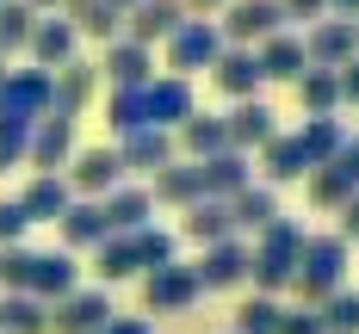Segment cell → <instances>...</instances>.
<instances>
[{
	"label": "cell",
	"mask_w": 359,
	"mask_h": 334,
	"mask_svg": "<svg viewBox=\"0 0 359 334\" xmlns=\"http://www.w3.org/2000/svg\"><path fill=\"white\" fill-rule=\"evenodd\" d=\"M304 223H291V217H273L266 229H260V242L248 248V279L260 285V297H279L291 291V279H297V260H304Z\"/></svg>",
	"instance_id": "cell-1"
},
{
	"label": "cell",
	"mask_w": 359,
	"mask_h": 334,
	"mask_svg": "<svg viewBox=\"0 0 359 334\" xmlns=\"http://www.w3.org/2000/svg\"><path fill=\"white\" fill-rule=\"evenodd\" d=\"M174 260V235L168 229H137V235H111L93 248V272H100V285H118V279H143L155 266H168Z\"/></svg>",
	"instance_id": "cell-2"
},
{
	"label": "cell",
	"mask_w": 359,
	"mask_h": 334,
	"mask_svg": "<svg viewBox=\"0 0 359 334\" xmlns=\"http://www.w3.org/2000/svg\"><path fill=\"white\" fill-rule=\"evenodd\" d=\"M341 285H347V242H341V235H310L291 291L304 297V309H316V303H328Z\"/></svg>",
	"instance_id": "cell-3"
},
{
	"label": "cell",
	"mask_w": 359,
	"mask_h": 334,
	"mask_svg": "<svg viewBox=\"0 0 359 334\" xmlns=\"http://www.w3.org/2000/svg\"><path fill=\"white\" fill-rule=\"evenodd\" d=\"M217 32H223L229 50H260L266 37L285 32V6L279 0H229L223 19H217Z\"/></svg>",
	"instance_id": "cell-4"
},
{
	"label": "cell",
	"mask_w": 359,
	"mask_h": 334,
	"mask_svg": "<svg viewBox=\"0 0 359 334\" xmlns=\"http://www.w3.org/2000/svg\"><path fill=\"white\" fill-rule=\"evenodd\" d=\"M223 50H229V43H223V32H217V19H186V25L168 37V74L192 81L198 69H217Z\"/></svg>",
	"instance_id": "cell-5"
},
{
	"label": "cell",
	"mask_w": 359,
	"mask_h": 334,
	"mask_svg": "<svg viewBox=\"0 0 359 334\" xmlns=\"http://www.w3.org/2000/svg\"><path fill=\"white\" fill-rule=\"evenodd\" d=\"M62 180H69L74 198H93V204H100V198H111V192L124 186V161H118V148H106V143L100 148H74V161H69Z\"/></svg>",
	"instance_id": "cell-6"
},
{
	"label": "cell",
	"mask_w": 359,
	"mask_h": 334,
	"mask_svg": "<svg viewBox=\"0 0 359 334\" xmlns=\"http://www.w3.org/2000/svg\"><path fill=\"white\" fill-rule=\"evenodd\" d=\"M198 297H205V285H198V266H180V260H168V266L143 272V309H149V316H161V309H192Z\"/></svg>",
	"instance_id": "cell-7"
},
{
	"label": "cell",
	"mask_w": 359,
	"mask_h": 334,
	"mask_svg": "<svg viewBox=\"0 0 359 334\" xmlns=\"http://www.w3.org/2000/svg\"><path fill=\"white\" fill-rule=\"evenodd\" d=\"M50 93H56V74H43V69H13V74H6V93H0V118L43 124V118H50Z\"/></svg>",
	"instance_id": "cell-8"
},
{
	"label": "cell",
	"mask_w": 359,
	"mask_h": 334,
	"mask_svg": "<svg viewBox=\"0 0 359 334\" xmlns=\"http://www.w3.org/2000/svg\"><path fill=\"white\" fill-rule=\"evenodd\" d=\"M111 316H118V309H111L106 285H93V291H69L62 303H50V328H56V334H100Z\"/></svg>",
	"instance_id": "cell-9"
},
{
	"label": "cell",
	"mask_w": 359,
	"mask_h": 334,
	"mask_svg": "<svg viewBox=\"0 0 359 334\" xmlns=\"http://www.w3.org/2000/svg\"><path fill=\"white\" fill-rule=\"evenodd\" d=\"M304 56H310V69H347L359 56L353 19H316V25L304 32Z\"/></svg>",
	"instance_id": "cell-10"
},
{
	"label": "cell",
	"mask_w": 359,
	"mask_h": 334,
	"mask_svg": "<svg viewBox=\"0 0 359 334\" xmlns=\"http://www.w3.org/2000/svg\"><path fill=\"white\" fill-rule=\"evenodd\" d=\"M143 106H149V124H155V130H180V124L198 111V99H192V81L155 74V81L143 87Z\"/></svg>",
	"instance_id": "cell-11"
},
{
	"label": "cell",
	"mask_w": 359,
	"mask_h": 334,
	"mask_svg": "<svg viewBox=\"0 0 359 334\" xmlns=\"http://www.w3.org/2000/svg\"><path fill=\"white\" fill-rule=\"evenodd\" d=\"M223 130H229V148H236V155H254V148H266L279 137V111L260 106V99H242V106L223 118Z\"/></svg>",
	"instance_id": "cell-12"
},
{
	"label": "cell",
	"mask_w": 359,
	"mask_h": 334,
	"mask_svg": "<svg viewBox=\"0 0 359 334\" xmlns=\"http://www.w3.org/2000/svg\"><path fill=\"white\" fill-rule=\"evenodd\" d=\"M69 291H81V266H74V254H32L25 297H37V303H62Z\"/></svg>",
	"instance_id": "cell-13"
},
{
	"label": "cell",
	"mask_w": 359,
	"mask_h": 334,
	"mask_svg": "<svg viewBox=\"0 0 359 334\" xmlns=\"http://www.w3.org/2000/svg\"><path fill=\"white\" fill-rule=\"evenodd\" d=\"M74 161V124L69 118H43V124H32V155H25V167H37V174H62Z\"/></svg>",
	"instance_id": "cell-14"
},
{
	"label": "cell",
	"mask_w": 359,
	"mask_h": 334,
	"mask_svg": "<svg viewBox=\"0 0 359 334\" xmlns=\"http://www.w3.org/2000/svg\"><path fill=\"white\" fill-rule=\"evenodd\" d=\"M180 25H186V6H180V0H143V6L124 19V37L143 43V50H155V43H168Z\"/></svg>",
	"instance_id": "cell-15"
},
{
	"label": "cell",
	"mask_w": 359,
	"mask_h": 334,
	"mask_svg": "<svg viewBox=\"0 0 359 334\" xmlns=\"http://www.w3.org/2000/svg\"><path fill=\"white\" fill-rule=\"evenodd\" d=\"M56 229H62V254H81V248L93 254L100 242H111V223H106V211H100L93 198H74Z\"/></svg>",
	"instance_id": "cell-16"
},
{
	"label": "cell",
	"mask_w": 359,
	"mask_h": 334,
	"mask_svg": "<svg viewBox=\"0 0 359 334\" xmlns=\"http://www.w3.org/2000/svg\"><path fill=\"white\" fill-rule=\"evenodd\" d=\"M32 62L43 74H56V69H69L74 62V50H81V32H74L69 19H37V32H32Z\"/></svg>",
	"instance_id": "cell-17"
},
{
	"label": "cell",
	"mask_w": 359,
	"mask_h": 334,
	"mask_svg": "<svg viewBox=\"0 0 359 334\" xmlns=\"http://www.w3.org/2000/svg\"><path fill=\"white\" fill-rule=\"evenodd\" d=\"M93 81H100V62H81L74 56L69 69H56V93H50V118H81L87 99H93Z\"/></svg>",
	"instance_id": "cell-18"
},
{
	"label": "cell",
	"mask_w": 359,
	"mask_h": 334,
	"mask_svg": "<svg viewBox=\"0 0 359 334\" xmlns=\"http://www.w3.org/2000/svg\"><path fill=\"white\" fill-rule=\"evenodd\" d=\"M149 198H155V204H180V211L205 204V174H198V161H168V167L149 180Z\"/></svg>",
	"instance_id": "cell-19"
},
{
	"label": "cell",
	"mask_w": 359,
	"mask_h": 334,
	"mask_svg": "<svg viewBox=\"0 0 359 334\" xmlns=\"http://www.w3.org/2000/svg\"><path fill=\"white\" fill-rule=\"evenodd\" d=\"M118 161H124V174L137 167V174H161L174 155V130H130V137H118Z\"/></svg>",
	"instance_id": "cell-20"
},
{
	"label": "cell",
	"mask_w": 359,
	"mask_h": 334,
	"mask_svg": "<svg viewBox=\"0 0 359 334\" xmlns=\"http://www.w3.org/2000/svg\"><path fill=\"white\" fill-rule=\"evenodd\" d=\"M211 81H217V93H229L236 106L254 99V93L266 87V74H260V56H254V50H223L217 69H211Z\"/></svg>",
	"instance_id": "cell-21"
},
{
	"label": "cell",
	"mask_w": 359,
	"mask_h": 334,
	"mask_svg": "<svg viewBox=\"0 0 359 334\" xmlns=\"http://www.w3.org/2000/svg\"><path fill=\"white\" fill-rule=\"evenodd\" d=\"M260 174H266L260 186H291V180H310V155H304V143H297V130H279L273 143L260 148Z\"/></svg>",
	"instance_id": "cell-22"
},
{
	"label": "cell",
	"mask_w": 359,
	"mask_h": 334,
	"mask_svg": "<svg viewBox=\"0 0 359 334\" xmlns=\"http://www.w3.org/2000/svg\"><path fill=\"white\" fill-rule=\"evenodd\" d=\"M74 204V192L62 174H32V186L19 192V211H25V223H62V211Z\"/></svg>",
	"instance_id": "cell-23"
},
{
	"label": "cell",
	"mask_w": 359,
	"mask_h": 334,
	"mask_svg": "<svg viewBox=\"0 0 359 334\" xmlns=\"http://www.w3.org/2000/svg\"><path fill=\"white\" fill-rule=\"evenodd\" d=\"M248 248L229 235V242H217V248H205V260H198V285L205 291H229V285H242L248 279Z\"/></svg>",
	"instance_id": "cell-24"
},
{
	"label": "cell",
	"mask_w": 359,
	"mask_h": 334,
	"mask_svg": "<svg viewBox=\"0 0 359 334\" xmlns=\"http://www.w3.org/2000/svg\"><path fill=\"white\" fill-rule=\"evenodd\" d=\"M100 74H106L111 87H149V81H155V56H149L143 43L118 37V43H106V62H100Z\"/></svg>",
	"instance_id": "cell-25"
},
{
	"label": "cell",
	"mask_w": 359,
	"mask_h": 334,
	"mask_svg": "<svg viewBox=\"0 0 359 334\" xmlns=\"http://www.w3.org/2000/svg\"><path fill=\"white\" fill-rule=\"evenodd\" d=\"M100 211H106L111 235H137V229H149V217H155V198H149V186H118L111 198H100Z\"/></svg>",
	"instance_id": "cell-26"
},
{
	"label": "cell",
	"mask_w": 359,
	"mask_h": 334,
	"mask_svg": "<svg viewBox=\"0 0 359 334\" xmlns=\"http://www.w3.org/2000/svg\"><path fill=\"white\" fill-rule=\"evenodd\" d=\"M198 174H205V198H223V204H229L242 186H254V161L236 155V148H223L211 161H198Z\"/></svg>",
	"instance_id": "cell-27"
},
{
	"label": "cell",
	"mask_w": 359,
	"mask_h": 334,
	"mask_svg": "<svg viewBox=\"0 0 359 334\" xmlns=\"http://www.w3.org/2000/svg\"><path fill=\"white\" fill-rule=\"evenodd\" d=\"M254 56H260V74H266V81H291V87H297V74L310 69V56H304V37H297V32L266 37Z\"/></svg>",
	"instance_id": "cell-28"
},
{
	"label": "cell",
	"mask_w": 359,
	"mask_h": 334,
	"mask_svg": "<svg viewBox=\"0 0 359 334\" xmlns=\"http://www.w3.org/2000/svg\"><path fill=\"white\" fill-rule=\"evenodd\" d=\"M174 148H186V161H211V155L229 148V130H223V118H211V111H192L174 130Z\"/></svg>",
	"instance_id": "cell-29"
},
{
	"label": "cell",
	"mask_w": 359,
	"mask_h": 334,
	"mask_svg": "<svg viewBox=\"0 0 359 334\" xmlns=\"http://www.w3.org/2000/svg\"><path fill=\"white\" fill-rule=\"evenodd\" d=\"M62 19H69L81 37H100V43H118V25H124V13H118L111 0H69Z\"/></svg>",
	"instance_id": "cell-30"
},
{
	"label": "cell",
	"mask_w": 359,
	"mask_h": 334,
	"mask_svg": "<svg viewBox=\"0 0 359 334\" xmlns=\"http://www.w3.org/2000/svg\"><path fill=\"white\" fill-rule=\"evenodd\" d=\"M180 229H186L198 248H217V242H229V235H236V217H229V204H223V198H205V204H192V211H186Z\"/></svg>",
	"instance_id": "cell-31"
},
{
	"label": "cell",
	"mask_w": 359,
	"mask_h": 334,
	"mask_svg": "<svg viewBox=\"0 0 359 334\" xmlns=\"http://www.w3.org/2000/svg\"><path fill=\"white\" fill-rule=\"evenodd\" d=\"M0 334H50V303L25 291H0Z\"/></svg>",
	"instance_id": "cell-32"
},
{
	"label": "cell",
	"mask_w": 359,
	"mask_h": 334,
	"mask_svg": "<svg viewBox=\"0 0 359 334\" xmlns=\"http://www.w3.org/2000/svg\"><path fill=\"white\" fill-rule=\"evenodd\" d=\"M297 106L310 118H334L341 111V74L334 69H304L297 74Z\"/></svg>",
	"instance_id": "cell-33"
},
{
	"label": "cell",
	"mask_w": 359,
	"mask_h": 334,
	"mask_svg": "<svg viewBox=\"0 0 359 334\" xmlns=\"http://www.w3.org/2000/svg\"><path fill=\"white\" fill-rule=\"evenodd\" d=\"M297 143L310 155V167H328V161L341 155V143H347V124H341V118H304V124H297Z\"/></svg>",
	"instance_id": "cell-34"
},
{
	"label": "cell",
	"mask_w": 359,
	"mask_h": 334,
	"mask_svg": "<svg viewBox=\"0 0 359 334\" xmlns=\"http://www.w3.org/2000/svg\"><path fill=\"white\" fill-rule=\"evenodd\" d=\"M229 217H236V229H254V235H260V229H266V223L273 217H285V211H279V198H273V186H242V192H236V198H229Z\"/></svg>",
	"instance_id": "cell-35"
},
{
	"label": "cell",
	"mask_w": 359,
	"mask_h": 334,
	"mask_svg": "<svg viewBox=\"0 0 359 334\" xmlns=\"http://www.w3.org/2000/svg\"><path fill=\"white\" fill-rule=\"evenodd\" d=\"M106 124L118 130V137H130V130H155V124H149V106H143V87H111Z\"/></svg>",
	"instance_id": "cell-36"
},
{
	"label": "cell",
	"mask_w": 359,
	"mask_h": 334,
	"mask_svg": "<svg viewBox=\"0 0 359 334\" xmlns=\"http://www.w3.org/2000/svg\"><path fill=\"white\" fill-rule=\"evenodd\" d=\"M32 32H37V13L25 0H6V6H0V62L19 56V50L32 43Z\"/></svg>",
	"instance_id": "cell-37"
},
{
	"label": "cell",
	"mask_w": 359,
	"mask_h": 334,
	"mask_svg": "<svg viewBox=\"0 0 359 334\" xmlns=\"http://www.w3.org/2000/svg\"><path fill=\"white\" fill-rule=\"evenodd\" d=\"M279 322H285L279 297H260V291H254L248 303L236 309V334H279Z\"/></svg>",
	"instance_id": "cell-38"
},
{
	"label": "cell",
	"mask_w": 359,
	"mask_h": 334,
	"mask_svg": "<svg viewBox=\"0 0 359 334\" xmlns=\"http://www.w3.org/2000/svg\"><path fill=\"white\" fill-rule=\"evenodd\" d=\"M316 316H323V334H359V291L341 285L328 303H316Z\"/></svg>",
	"instance_id": "cell-39"
},
{
	"label": "cell",
	"mask_w": 359,
	"mask_h": 334,
	"mask_svg": "<svg viewBox=\"0 0 359 334\" xmlns=\"http://www.w3.org/2000/svg\"><path fill=\"white\" fill-rule=\"evenodd\" d=\"M25 155H32V124H19V118H0V174H13Z\"/></svg>",
	"instance_id": "cell-40"
},
{
	"label": "cell",
	"mask_w": 359,
	"mask_h": 334,
	"mask_svg": "<svg viewBox=\"0 0 359 334\" xmlns=\"http://www.w3.org/2000/svg\"><path fill=\"white\" fill-rule=\"evenodd\" d=\"M32 279V248H0V291H25Z\"/></svg>",
	"instance_id": "cell-41"
},
{
	"label": "cell",
	"mask_w": 359,
	"mask_h": 334,
	"mask_svg": "<svg viewBox=\"0 0 359 334\" xmlns=\"http://www.w3.org/2000/svg\"><path fill=\"white\" fill-rule=\"evenodd\" d=\"M25 211H19V198H0V248H19L25 242Z\"/></svg>",
	"instance_id": "cell-42"
},
{
	"label": "cell",
	"mask_w": 359,
	"mask_h": 334,
	"mask_svg": "<svg viewBox=\"0 0 359 334\" xmlns=\"http://www.w3.org/2000/svg\"><path fill=\"white\" fill-rule=\"evenodd\" d=\"M328 167H334V174H341V180L359 192V137H347V143H341V155H334Z\"/></svg>",
	"instance_id": "cell-43"
},
{
	"label": "cell",
	"mask_w": 359,
	"mask_h": 334,
	"mask_svg": "<svg viewBox=\"0 0 359 334\" xmlns=\"http://www.w3.org/2000/svg\"><path fill=\"white\" fill-rule=\"evenodd\" d=\"M279 334H323V316H316V309H285Z\"/></svg>",
	"instance_id": "cell-44"
},
{
	"label": "cell",
	"mask_w": 359,
	"mask_h": 334,
	"mask_svg": "<svg viewBox=\"0 0 359 334\" xmlns=\"http://www.w3.org/2000/svg\"><path fill=\"white\" fill-rule=\"evenodd\" d=\"M334 235H341L347 248H353V242H359V192H353V198H347V204H341V229H334Z\"/></svg>",
	"instance_id": "cell-45"
},
{
	"label": "cell",
	"mask_w": 359,
	"mask_h": 334,
	"mask_svg": "<svg viewBox=\"0 0 359 334\" xmlns=\"http://www.w3.org/2000/svg\"><path fill=\"white\" fill-rule=\"evenodd\" d=\"M100 334H155V322H149V316H111Z\"/></svg>",
	"instance_id": "cell-46"
},
{
	"label": "cell",
	"mask_w": 359,
	"mask_h": 334,
	"mask_svg": "<svg viewBox=\"0 0 359 334\" xmlns=\"http://www.w3.org/2000/svg\"><path fill=\"white\" fill-rule=\"evenodd\" d=\"M334 74H341V106H359V56L347 69H334Z\"/></svg>",
	"instance_id": "cell-47"
},
{
	"label": "cell",
	"mask_w": 359,
	"mask_h": 334,
	"mask_svg": "<svg viewBox=\"0 0 359 334\" xmlns=\"http://www.w3.org/2000/svg\"><path fill=\"white\" fill-rule=\"evenodd\" d=\"M285 6V19H323L328 13V0H279Z\"/></svg>",
	"instance_id": "cell-48"
},
{
	"label": "cell",
	"mask_w": 359,
	"mask_h": 334,
	"mask_svg": "<svg viewBox=\"0 0 359 334\" xmlns=\"http://www.w3.org/2000/svg\"><path fill=\"white\" fill-rule=\"evenodd\" d=\"M180 6H186V19H211V13H223L229 0H180Z\"/></svg>",
	"instance_id": "cell-49"
},
{
	"label": "cell",
	"mask_w": 359,
	"mask_h": 334,
	"mask_svg": "<svg viewBox=\"0 0 359 334\" xmlns=\"http://www.w3.org/2000/svg\"><path fill=\"white\" fill-rule=\"evenodd\" d=\"M328 13L334 19H359V0H328Z\"/></svg>",
	"instance_id": "cell-50"
},
{
	"label": "cell",
	"mask_w": 359,
	"mask_h": 334,
	"mask_svg": "<svg viewBox=\"0 0 359 334\" xmlns=\"http://www.w3.org/2000/svg\"><path fill=\"white\" fill-rule=\"evenodd\" d=\"M25 6H32V13H62L69 0H25Z\"/></svg>",
	"instance_id": "cell-51"
},
{
	"label": "cell",
	"mask_w": 359,
	"mask_h": 334,
	"mask_svg": "<svg viewBox=\"0 0 359 334\" xmlns=\"http://www.w3.org/2000/svg\"><path fill=\"white\" fill-rule=\"evenodd\" d=\"M111 6H118V13H137V6H143V0H111Z\"/></svg>",
	"instance_id": "cell-52"
},
{
	"label": "cell",
	"mask_w": 359,
	"mask_h": 334,
	"mask_svg": "<svg viewBox=\"0 0 359 334\" xmlns=\"http://www.w3.org/2000/svg\"><path fill=\"white\" fill-rule=\"evenodd\" d=\"M6 74H13V69H6V62H0V93H6Z\"/></svg>",
	"instance_id": "cell-53"
},
{
	"label": "cell",
	"mask_w": 359,
	"mask_h": 334,
	"mask_svg": "<svg viewBox=\"0 0 359 334\" xmlns=\"http://www.w3.org/2000/svg\"><path fill=\"white\" fill-rule=\"evenodd\" d=\"M353 32H359V19H353Z\"/></svg>",
	"instance_id": "cell-54"
},
{
	"label": "cell",
	"mask_w": 359,
	"mask_h": 334,
	"mask_svg": "<svg viewBox=\"0 0 359 334\" xmlns=\"http://www.w3.org/2000/svg\"><path fill=\"white\" fill-rule=\"evenodd\" d=\"M0 6H6V0H0Z\"/></svg>",
	"instance_id": "cell-55"
}]
</instances>
